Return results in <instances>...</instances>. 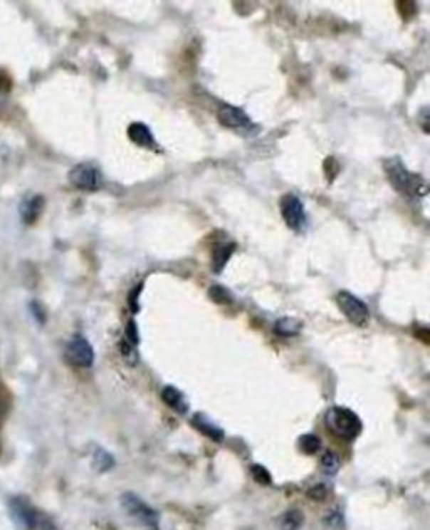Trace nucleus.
<instances>
[{
    "instance_id": "4468645a",
    "label": "nucleus",
    "mask_w": 430,
    "mask_h": 530,
    "mask_svg": "<svg viewBox=\"0 0 430 530\" xmlns=\"http://www.w3.org/2000/svg\"><path fill=\"white\" fill-rule=\"evenodd\" d=\"M42 207H44V199H42L41 195H34V197H31L29 201H26L21 206L22 219H24V222H27V224L36 222L37 217L41 216Z\"/></svg>"
},
{
    "instance_id": "c756f323",
    "label": "nucleus",
    "mask_w": 430,
    "mask_h": 530,
    "mask_svg": "<svg viewBox=\"0 0 430 530\" xmlns=\"http://www.w3.org/2000/svg\"><path fill=\"white\" fill-rule=\"evenodd\" d=\"M32 308H36V315H37V317H39V322H44V313H42V310L39 308V305L32 303Z\"/></svg>"
},
{
    "instance_id": "f03ea898",
    "label": "nucleus",
    "mask_w": 430,
    "mask_h": 530,
    "mask_svg": "<svg viewBox=\"0 0 430 530\" xmlns=\"http://www.w3.org/2000/svg\"><path fill=\"white\" fill-rule=\"evenodd\" d=\"M325 425L338 438L345 441L357 440L363 431V422L358 415L345 406H333L326 411Z\"/></svg>"
},
{
    "instance_id": "dca6fc26",
    "label": "nucleus",
    "mask_w": 430,
    "mask_h": 530,
    "mask_svg": "<svg viewBox=\"0 0 430 530\" xmlns=\"http://www.w3.org/2000/svg\"><path fill=\"white\" fill-rule=\"evenodd\" d=\"M303 524H305V515L298 509H291L288 512H284L281 520H279L281 530H301Z\"/></svg>"
},
{
    "instance_id": "4be33fe9",
    "label": "nucleus",
    "mask_w": 430,
    "mask_h": 530,
    "mask_svg": "<svg viewBox=\"0 0 430 530\" xmlns=\"http://www.w3.org/2000/svg\"><path fill=\"white\" fill-rule=\"evenodd\" d=\"M251 473L252 477H254V480L257 483H261V485H269V483L273 482V477H271L268 468L263 467V464H252Z\"/></svg>"
},
{
    "instance_id": "9d476101",
    "label": "nucleus",
    "mask_w": 430,
    "mask_h": 530,
    "mask_svg": "<svg viewBox=\"0 0 430 530\" xmlns=\"http://www.w3.org/2000/svg\"><path fill=\"white\" fill-rule=\"evenodd\" d=\"M162 399L168 407L174 409L179 415H187V412H189L190 409L189 402H187L185 396L175 388V385H165V388L162 389Z\"/></svg>"
},
{
    "instance_id": "423d86ee",
    "label": "nucleus",
    "mask_w": 430,
    "mask_h": 530,
    "mask_svg": "<svg viewBox=\"0 0 430 530\" xmlns=\"http://www.w3.org/2000/svg\"><path fill=\"white\" fill-rule=\"evenodd\" d=\"M279 209H281V216L288 227H291L293 231H299L305 227L306 222V212H305V204L301 202V199L294 194H286L281 197L279 202Z\"/></svg>"
},
{
    "instance_id": "7c9ffc66",
    "label": "nucleus",
    "mask_w": 430,
    "mask_h": 530,
    "mask_svg": "<svg viewBox=\"0 0 430 530\" xmlns=\"http://www.w3.org/2000/svg\"><path fill=\"white\" fill-rule=\"evenodd\" d=\"M9 86V80L6 76H4L2 73H0V90H4V88Z\"/></svg>"
},
{
    "instance_id": "cd10ccee",
    "label": "nucleus",
    "mask_w": 430,
    "mask_h": 530,
    "mask_svg": "<svg viewBox=\"0 0 430 530\" xmlns=\"http://www.w3.org/2000/svg\"><path fill=\"white\" fill-rule=\"evenodd\" d=\"M326 524H328L333 530H343L345 529V520H343V515H341V514H331L330 517L326 519Z\"/></svg>"
},
{
    "instance_id": "f3484780",
    "label": "nucleus",
    "mask_w": 430,
    "mask_h": 530,
    "mask_svg": "<svg viewBox=\"0 0 430 530\" xmlns=\"http://www.w3.org/2000/svg\"><path fill=\"white\" fill-rule=\"evenodd\" d=\"M340 468H341V458L335 453V451L326 450L321 457V472L325 473V475L333 477L340 472Z\"/></svg>"
},
{
    "instance_id": "6ab92c4d",
    "label": "nucleus",
    "mask_w": 430,
    "mask_h": 530,
    "mask_svg": "<svg viewBox=\"0 0 430 530\" xmlns=\"http://www.w3.org/2000/svg\"><path fill=\"white\" fill-rule=\"evenodd\" d=\"M299 450L305 454H315L321 450V441L316 435H303L298 441Z\"/></svg>"
},
{
    "instance_id": "b1692460",
    "label": "nucleus",
    "mask_w": 430,
    "mask_h": 530,
    "mask_svg": "<svg viewBox=\"0 0 430 530\" xmlns=\"http://www.w3.org/2000/svg\"><path fill=\"white\" fill-rule=\"evenodd\" d=\"M142 290H143V283H138L137 286L132 288V291H130V295H128V306L133 313H137V311L140 310V293H142Z\"/></svg>"
},
{
    "instance_id": "412c9836",
    "label": "nucleus",
    "mask_w": 430,
    "mask_h": 530,
    "mask_svg": "<svg viewBox=\"0 0 430 530\" xmlns=\"http://www.w3.org/2000/svg\"><path fill=\"white\" fill-rule=\"evenodd\" d=\"M209 296L212 298V301H215V303H219V305H227L232 301L231 293H229L226 288L221 285H214L212 288H210Z\"/></svg>"
},
{
    "instance_id": "7ed1b4c3",
    "label": "nucleus",
    "mask_w": 430,
    "mask_h": 530,
    "mask_svg": "<svg viewBox=\"0 0 430 530\" xmlns=\"http://www.w3.org/2000/svg\"><path fill=\"white\" fill-rule=\"evenodd\" d=\"M120 504L121 509L125 510V514L135 524H138L140 527H143L145 530H160V514L143 499H140L137 494L125 492L120 497Z\"/></svg>"
},
{
    "instance_id": "c85d7f7f",
    "label": "nucleus",
    "mask_w": 430,
    "mask_h": 530,
    "mask_svg": "<svg viewBox=\"0 0 430 530\" xmlns=\"http://www.w3.org/2000/svg\"><path fill=\"white\" fill-rule=\"evenodd\" d=\"M419 122H420V127H422V130H424V133H429L430 132V128H429V108H422V111H420Z\"/></svg>"
},
{
    "instance_id": "6e6552de",
    "label": "nucleus",
    "mask_w": 430,
    "mask_h": 530,
    "mask_svg": "<svg viewBox=\"0 0 430 530\" xmlns=\"http://www.w3.org/2000/svg\"><path fill=\"white\" fill-rule=\"evenodd\" d=\"M69 182L79 190H98L101 187V175L95 167L90 164H79L69 172Z\"/></svg>"
},
{
    "instance_id": "20e7f679",
    "label": "nucleus",
    "mask_w": 430,
    "mask_h": 530,
    "mask_svg": "<svg viewBox=\"0 0 430 530\" xmlns=\"http://www.w3.org/2000/svg\"><path fill=\"white\" fill-rule=\"evenodd\" d=\"M336 303H338L341 313L357 327H367L370 322V308L353 293L340 291L336 295Z\"/></svg>"
},
{
    "instance_id": "393cba45",
    "label": "nucleus",
    "mask_w": 430,
    "mask_h": 530,
    "mask_svg": "<svg viewBox=\"0 0 430 530\" xmlns=\"http://www.w3.org/2000/svg\"><path fill=\"white\" fill-rule=\"evenodd\" d=\"M322 169H325V174L328 177L330 182H333L336 174H338V162H336V159L328 157V159L325 160V164H322Z\"/></svg>"
},
{
    "instance_id": "5701e85b",
    "label": "nucleus",
    "mask_w": 430,
    "mask_h": 530,
    "mask_svg": "<svg viewBox=\"0 0 430 530\" xmlns=\"http://www.w3.org/2000/svg\"><path fill=\"white\" fill-rule=\"evenodd\" d=\"M328 494H330V488L326 485H322V483H320V485L311 487L310 490H308V497H310V499L315 500V502L326 500V499H328Z\"/></svg>"
},
{
    "instance_id": "ddd939ff",
    "label": "nucleus",
    "mask_w": 430,
    "mask_h": 530,
    "mask_svg": "<svg viewBox=\"0 0 430 530\" xmlns=\"http://www.w3.org/2000/svg\"><path fill=\"white\" fill-rule=\"evenodd\" d=\"M234 251H236V243H226L219 244L212 253V271L214 273H222L229 259L232 258Z\"/></svg>"
},
{
    "instance_id": "2eb2a0df",
    "label": "nucleus",
    "mask_w": 430,
    "mask_h": 530,
    "mask_svg": "<svg viewBox=\"0 0 430 530\" xmlns=\"http://www.w3.org/2000/svg\"><path fill=\"white\" fill-rule=\"evenodd\" d=\"M303 323L293 317H283L274 323V332L279 337H296L301 332Z\"/></svg>"
},
{
    "instance_id": "39448f33",
    "label": "nucleus",
    "mask_w": 430,
    "mask_h": 530,
    "mask_svg": "<svg viewBox=\"0 0 430 530\" xmlns=\"http://www.w3.org/2000/svg\"><path fill=\"white\" fill-rule=\"evenodd\" d=\"M9 512H11V517L14 524L17 525V529L36 530L41 512H37L26 499L14 497V499L9 500Z\"/></svg>"
},
{
    "instance_id": "1a4fd4ad",
    "label": "nucleus",
    "mask_w": 430,
    "mask_h": 530,
    "mask_svg": "<svg viewBox=\"0 0 430 530\" xmlns=\"http://www.w3.org/2000/svg\"><path fill=\"white\" fill-rule=\"evenodd\" d=\"M217 118H219V122L227 128H249L251 127L249 116H247L241 108H237V106H234V105L224 103L219 106Z\"/></svg>"
},
{
    "instance_id": "a878e982",
    "label": "nucleus",
    "mask_w": 430,
    "mask_h": 530,
    "mask_svg": "<svg viewBox=\"0 0 430 530\" xmlns=\"http://www.w3.org/2000/svg\"><path fill=\"white\" fill-rule=\"evenodd\" d=\"M125 338L130 343H133V345H138L140 336H138V328H137V323H135V320H130V322L126 323V337Z\"/></svg>"
},
{
    "instance_id": "0eeeda50",
    "label": "nucleus",
    "mask_w": 430,
    "mask_h": 530,
    "mask_svg": "<svg viewBox=\"0 0 430 530\" xmlns=\"http://www.w3.org/2000/svg\"><path fill=\"white\" fill-rule=\"evenodd\" d=\"M66 359L73 365L88 369L95 362V350H93L91 343L83 336H74L66 345Z\"/></svg>"
},
{
    "instance_id": "f8f14e48",
    "label": "nucleus",
    "mask_w": 430,
    "mask_h": 530,
    "mask_svg": "<svg viewBox=\"0 0 430 530\" xmlns=\"http://www.w3.org/2000/svg\"><path fill=\"white\" fill-rule=\"evenodd\" d=\"M128 137L135 145L140 147H155V138H153L152 130L145 123H132L128 127Z\"/></svg>"
},
{
    "instance_id": "9b49d317",
    "label": "nucleus",
    "mask_w": 430,
    "mask_h": 530,
    "mask_svg": "<svg viewBox=\"0 0 430 530\" xmlns=\"http://www.w3.org/2000/svg\"><path fill=\"white\" fill-rule=\"evenodd\" d=\"M192 425H194V427L197 431H200V433L207 436V438H210L212 441H222L224 440V430L221 426L214 425L212 421L209 420V417H205L204 415H194L192 416Z\"/></svg>"
},
{
    "instance_id": "a211bd4d",
    "label": "nucleus",
    "mask_w": 430,
    "mask_h": 530,
    "mask_svg": "<svg viewBox=\"0 0 430 530\" xmlns=\"http://www.w3.org/2000/svg\"><path fill=\"white\" fill-rule=\"evenodd\" d=\"M93 463L98 472H108L115 467V458L110 451L103 450V448H96L95 454H93Z\"/></svg>"
},
{
    "instance_id": "f257e3e1",
    "label": "nucleus",
    "mask_w": 430,
    "mask_h": 530,
    "mask_svg": "<svg viewBox=\"0 0 430 530\" xmlns=\"http://www.w3.org/2000/svg\"><path fill=\"white\" fill-rule=\"evenodd\" d=\"M387 179L394 185L397 192L410 199H420L427 194V182L417 174H412L407 167L402 164L399 157H392L383 162Z\"/></svg>"
},
{
    "instance_id": "bb28decb",
    "label": "nucleus",
    "mask_w": 430,
    "mask_h": 530,
    "mask_svg": "<svg viewBox=\"0 0 430 530\" xmlns=\"http://www.w3.org/2000/svg\"><path fill=\"white\" fill-rule=\"evenodd\" d=\"M397 11L400 12V16L404 19H410L415 14V11H417V7H415V4L412 2H399L397 4Z\"/></svg>"
},
{
    "instance_id": "aec40b11",
    "label": "nucleus",
    "mask_w": 430,
    "mask_h": 530,
    "mask_svg": "<svg viewBox=\"0 0 430 530\" xmlns=\"http://www.w3.org/2000/svg\"><path fill=\"white\" fill-rule=\"evenodd\" d=\"M120 353L121 357H123V360L126 362L128 365H137L138 364V352H137V345H133V343H130L126 338H123V341L120 342Z\"/></svg>"
}]
</instances>
